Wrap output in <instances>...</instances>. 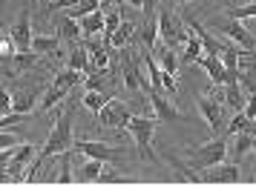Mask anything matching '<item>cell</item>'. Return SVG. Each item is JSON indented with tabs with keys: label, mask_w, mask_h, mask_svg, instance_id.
<instances>
[{
	"label": "cell",
	"mask_w": 256,
	"mask_h": 195,
	"mask_svg": "<svg viewBox=\"0 0 256 195\" xmlns=\"http://www.w3.org/2000/svg\"><path fill=\"white\" fill-rule=\"evenodd\" d=\"M66 66L70 69H78L84 75H92V60H90V49L86 46H75L72 49L70 60H66Z\"/></svg>",
	"instance_id": "20"
},
{
	"label": "cell",
	"mask_w": 256,
	"mask_h": 195,
	"mask_svg": "<svg viewBox=\"0 0 256 195\" xmlns=\"http://www.w3.org/2000/svg\"><path fill=\"white\" fill-rule=\"evenodd\" d=\"M98 118V124L101 126H112V129H127L130 118H132V112H130V106L124 101H118V98H110V101L104 103V109L95 115Z\"/></svg>",
	"instance_id": "6"
},
{
	"label": "cell",
	"mask_w": 256,
	"mask_h": 195,
	"mask_svg": "<svg viewBox=\"0 0 256 195\" xmlns=\"http://www.w3.org/2000/svg\"><path fill=\"white\" fill-rule=\"evenodd\" d=\"M86 49H90L92 72H106V66H110V46L101 40V43H86Z\"/></svg>",
	"instance_id": "19"
},
{
	"label": "cell",
	"mask_w": 256,
	"mask_h": 195,
	"mask_svg": "<svg viewBox=\"0 0 256 195\" xmlns=\"http://www.w3.org/2000/svg\"><path fill=\"white\" fill-rule=\"evenodd\" d=\"M72 149L81 152V155H86V158H98V161H116L127 152V149L110 147V144H101V141H75Z\"/></svg>",
	"instance_id": "10"
},
{
	"label": "cell",
	"mask_w": 256,
	"mask_h": 195,
	"mask_svg": "<svg viewBox=\"0 0 256 195\" xmlns=\"http://www.w3.org/2000/svg\"><path fill=\"white\" fill-rule=\"evenodd\" d=\"M110 3H112V6H118V9H121V6H124L127 0H110Z\"/></svg>",
	"instance_id": "45"
},
{
	"label": "cell",
	"mask_w": 256,
	"mask_h": 195,
	"mask_svg": "<svg viewBox=\"0 0 256 195\" xmlns=\"http://www.w3.org/2000/svg\"><path fill=\"white\" fill-rule=\"evenodd\" d=\"M104 164H106V161L90 158L81 167V172H78V175H81V181H98V178H101V170H104Z\"/></svg>",
	"instance_id": "32"
},
{
	"label": "cell",
	"mask_w": 256,
	"mask_h": 195,
	"mask_svg": "<svg viewBox=\"0 0 256 195\" xmlns=\"http://www.w3.org/2000/svg\"><path fill=\"white\" fill-rule=\"evenodd\" d=\"M40 60V55H38L35 49H29V52H14L12 63H6V69H3V78H12V72H26V69H32Z\"/></svg>",
	"instance_id": "17"
},
{
	"label": "cell",
	"mask_w": 256,
	"mask_h": 195,
	"mask_svg": "<svg viewBox=\"0 0 256 195\" xmlns=\"http://www.w3.org/2000/svg\"><path fill=\"white\" fill-rule=\"evenodd\" d=\"M210 26H213L216 32H222L224 37H230L233 43H239L242 49H254V46H256V37L248 32V26H244L242 20H233V17L224 14V20H213Z\"/></svg>",
	"instance_id": "7"
},
{
	"label": "cell",
	"mask_w": 256,
	"mask_h": 195,
	"mask_svg": "<svg viewBox=\"0 0 256 195\" xmlns=\"http://www.w3.org/2000/svg\"><path fill=\"white\" fill-rule=\"evenodd\" d=\"M244 92H242V83L236 80V83H224V103L230 106L233 112H242L244 109Z\"/></svg>",
	"instance_id": "23"
},
{
	"label": "cell",
	"mask_w": 256,
	"mask_h": 195,
	"mask_svg": "<svg viewBox=\"0 0 256 195\" xmlns=\"http://www.w3.org/2000/svg\"><path fill=\"white\" fill-rule=\"evenodd\" d=\"M156 6H158V0H144V6H141L144 9V17H158L156 14Z\"/></svg>",
	"instance_id": "43"
},
{
	"label": "cell",
	"mask_w": 256,
	"mask_h": 195,
	"mask_svg": "<svg viewBox=\"0 0 256 195\" xmlns=\"http://www.w3.org/2000/svg\"><path fill=\"white\" fill-rule=\"evenodd\" d=\"M40 86H24V89H18V92H12L14 95V112H32L35 109V103L40 101Z\"/></svg>",
	"instance_id": "15"
},
{
	"label": "cell",
	"mask_w": 256,
	"mask_h": 195,
	"mask_svg": "<svg viewBox=\"0 0 256 195\" xmlns=\"http://www.w3.org/2000/svg\"><path fill=\"white\" fill-rule=\"evenodd\" d=\"M84 80H86L84 72L66 66V69H60L58 75H55V86H60V89H72V86H84Z\"/></svg>",
	"instance_id": "24"
},
{
	"label": "cell",
	"mask_w": 256,
	"mask_h": 195,
	"mask_svg": "<svg viewBox=\"0 0 256 195\" xmlns=\"http://www.w3.org/2000/svg\"><path fill=\"white\" fill-rule=\"evenodd\" d=\"M66 92H70V89H60V86H55V83H52L49 89H44V98H40V112H49L55 103H60L64 98H66Z\"/></svg>",
	"instance_id": "30"
},
{
	"label": "cell",
	"mask_w": 256,
	"mask_h": 195,
	"mask_svg": "<svg viewBox=\"0 0 256 195\" xmlns=\"http://www.w3.org/2000/svg\"><path fill=\"white\" fill-rule=\"evenodd\" d=\"M106 101H110V95H106L104 89H86V92H84V98H81V103H84V106H86L92 115L101 112Z\"/></svg>",
	"instance_id": "26"
},
{
	"label": "cell",
	"mask_w": 256,
	"mask_h": 195,
	"mask_svg": "<svg viewBox=\"0 0 256 195\" xmlns=\"http://www.w3.org/2000/svg\"><path fill=\"white\" fill-rule=\"evenodd\" d=\"M0 112H3V115L14 112V95H12L9 89H3V92H0Z\"/></svg>",
	"instance_id": "37"
},
{
	"label": "cell",
	"mask_w": 256,
	"mask_h": 195,
	"mask_svg": "<svg viewBox=\"0 0 256 195\" xmlns=\"http://www.w3.org/2000/svg\"><path fill=\"white\" fill-rule=\"evenodd\" d=\"M164 158H167V164H170V167H173V170H176V175H182L184 181H190V184L202 181V172H196V170H193V167H187V164H182V161H178V158H173L170 152H167Z\"/></svg>",
	"instance_id": "29"
},
{
	"label": "cell",
	"mask_w": 256,
	"mask_h": 195,
	"mask_svg": "<svg viewBox=\"0 0 256 195\" xmlns=\"http://www.w3.org/2000/svg\"><path fill=\"white\" fill-rule=\"evenodd\" d=\"M121 78H124V83H127V89H141L144 95L158 92V89H152V83L141 75L138 57H136V52L130 55V49H121Z\"/></svg>",
	"instance_id": "4"
},
{
	"label": "cell",
	"mask_w": 256,
	"mask_h": 195,
	"mask_svg": "<svg viewBox=\"0 0 256 195\" xmlns=\"http://www.w3.org/2000/svg\"><path fill=\"white\" fill-rule=\"evenodd\" d=\"M156 124H158V118H152V115H132L127 124V132L136 141V149H138L141 161H156V152H152Z\"/></svg>",
	"instance_id": "2"
},
{
	"label": "cell",
	"mask_w": 256,
	"mask_h": 195,
	"mask_svg": "<svg viewBox=\"0 0 256 195\" xmlns=\"http://www.w3.org/2000/svg\"><path fill=\"white\" fill-rule=\"evenodd\" d=\"M98 9H101V0H81L78 6H72L66 14L75 17V20H81V17H86V14H92V11H98Z\"/></svg>",
	"instance_id": "33"
},
{
	"label": "cell",
	"mask_w": 256,
	"mask_h": 195,
	"mask_svg": "<svg viewBox=\"0 0 256 195\" xmlns=\"http://www.w3.org/2000/svg\"><path fill=\"white\" fill-rule=\"evenodd\" d=\"M196 106H198V112H202V118L210 124L213 135H222V126H224V106H222V101L196 95Z\"/></svg>",
	"instance_id": "9"
},
{
	"label": "cell",
	"mask_w": 256,
	"mask_h": 195,
	"mask_svg": "<svg viewBox=\"0 0 256 195\" xmlns=\"http://www.w3.org/2000/svg\"><path fill=\"white\" fill-rule=\"evenodd\" d=\"M239 164H216V167H208V170H202V181L208 184H236L239 181Z\"/></svg>",
	"instance_id": "11"
},
{
	"label": "cell",
	"mask_w": 256,
	"mask_h": 195,
	"mask_svg": "<svg viewBox=\"0 0 256 195\" xmlns=\"http://www.w3.org/2000/svg\"><path fill=\"white\" fill-rule=\"evenodd\" d=\"M162 72H164V69H162ZM162 83H164V92H170V95H176V92H178V80L173 78V72H164Z\"/></svg>",
	"instance_id": "38"
},
{
	"label": "cell",
	"mask_w": 256,
	"mask_h": 195,
	"mask_svg": "<svg viewBox=\"0 0 256 195\" xmlns=\"http://www.w3.org/2000/svg\"><path fill=\"white\" fill-rule=\"evenodd\" d=\"M130 43H141V26L124 20L121 26H118V32L112 34L110 46H112V49H127Z\"/></svg>",
	"instance_id": "13"
},
{
	"label": "cell",
	"mask_w": 256,
	"mask_h": 195,
	"mask_svg": "<svg viewBox=\"0 0 256 195\" xmlns=\"http://www.w3.org/2000/svg\"><path fill=\"white\" fill-rule=\"evenodd\" d=\"M58 34L66 40V43H75V40H81L84 37V29H81V20H75L70 14H64L58 20Z\"/></svg>",
	"instance_id": "18"
},
{
	"label": "cell",
	"mask_w": 256,
	"mask_h": 195,
	"mask_svg": "<svg viewBox=\"0 0 256 195\" xmlns=\"http://www.w3.org/2000/svg\"><path fill=\"white\" fill-rule=\"evenodd\" d=\"M81 0H49V9H72V6H78Z\"/></svg>",
	"instance_id": "42"
},
{
	"label": "cell",
	"mask_w": 256,
	"mask_h": 195,
	"mask_svg": "<svg viewBox=\"0 0 256 195\" xmlns=\"http://www.w3.org/2000/svg\"><path fill=\"white\" fill-rule=\"evenodd\" d=\"M124 23V14H121V9H110L106 11V26H104V43L110 46V40H112V34L118 32V26Z\"/></svg>",
	"instance_id": "31"
},
{
	"label": "cell",
	"mask_w": 256,
	"mask_h": 195,
	"mask_svg": "<svg viewBox=\"0 0 256 195\" xmlns=\"http://www.w3.org/2000/svg\"><path fill=\"white\" fill-rule=\"evenodd\" d=\"M38 155V149L32 144H20V147H14V155L6 164H3V170H6V178H18V181H26V164Z\"/></svg>",
	"instance_id": "8"
},
{
	"label": "cell",
	"mask_w": 256,
	"mask_h": 195,
	"mask_svg": "<svg viewBox=\"0 0 256 195\" xmlns=\"http://www.w3.org/2000/svg\"><path fill=\"white\" fill-rule=\"evenodd\" d=\"M158 63H162V69H164V72H176V69H178V57H176L173 46H167V49L162 52V57H158Z\"/></svg>",
	"instance_id": "36"
},
{
	"label": "cell",
	"mask_w": 256,
	"mask_h": 195,
	"mask_svg": "<svg viewBox=\"0 0 256 195\" xmlns=\"http://www.w3.org/2000/svg\"><path fill=\"white\" fill-rule=\"evenodd\" d=\"M72 121H75L72 109L60 112V118L55 121V126H52V132H49V138H46V144L38 149L35 167H29V170H26V181H32V178H35V172H38V167H40V161L52 158V155H60V152H70V149L75 147V135H72Z\"/></svg>",
	"instance_id": "1"
},
{
	"label": "cell",
	"mask_w": 256,
	"mask_h": 195,
	"mask_svg": "<svg viewBox=\"0 0 256 195\" xmlns=\"http://www.w3.org/2000/svg\"><path fill=\"white\" fill-rule=\"evenodd\" d=\"M127 3H132L136 9H141V6H144V0H127Z\"/></svg>",
	"instance_id": "44"
},
{
	"label": "cell",
	"mask_w": 256,
	"mask_h": 195,
	"mask_svg": "<svg viewBox=\"0 0 256 195\" xmlns=\"http://www.w3.org/2000/svg\"><path fill=\"white\" fill-rule=\"evenodd\" d=\"M60 40H64V37H55V34H35V37H32V49H35L38 55H55V52H58L60 49Z\"/></svg>",
	"instance_id": "21"
},
{
	"label": "cell",
	"mask_w": 256,
	"mask_h": 195,
	"mask_svg": "<svg viewBox=\"0 0 256 195\" xmlns=\"http://www.w3.org/2000/svg\"><path fill=\"white\" fill-rule=\"evenodd\" d=\"M158 37H162L158 17H144V20H141V46H144V49H152Z\"/></svg>",
	"instance_id": "22"
},
{
	"label": "cell",
	"mask_w": 256,
	"mask_h": 195,
	"mask_svg": "<svg viewBox=\"0 0 256 195\" xmlns=\"http://www.w3.org/2000/svg\"><path fill=\"white\" fill-rule=\"evenodd\" d=\"M256 147V132L254 129H244V132H239L236 135V147H233V158L239 161V158H244L250 149Z\"/></svg>",
	"instance_id": "27"
},
{
	"label": "cell",
	"mask_w": 256,
	"mask_h": 195,
	"mask_svg": "<svg viewBox=\"0 0 256 195\" xmlns=\"http://www.w3.org/2000/svg\"><path fill=\"white\" fill-rule=\"evenodd\" d=\"M104 26H106V11L104 9H98V11H92V14L81 17L84 37H90V34H95V32H104Z\"/></svg>",
	"instance_id": "25"
},
{
	"label": "cell",
	"mask_w": 256,
	"mask_h": 195,
	"mask_svg": "<svg viewBox=\"0 0 256 195\" xmlns=\"http://www.w3.org/2000/svg\"><path fill=\"white\" fill-rule=\"evenodd\" d=\"M58 181L60 184H72V152H60V170H58Z\"/></svg>",
	"instance_id": "35"
},
{
	"label": "cell",
	"mask_w": 256,
	"mask_h": 195,
	"mask_svg": "<svg viewBox=\"0 0 256 195\" xmlns=\"http://www.w3.org/2000/svg\"><path fill=\"white\" fill-rule=\"evenodd\" d=\"M198 66H204V72L210 75V80H213L216 86H224V57L222 55H210V52H204L202 60H198Z\"/></svg>",
	"instance_id": "16"
},
{
	"label": "cell",
	"mask_w": 256,
	"mask_h": 195,
	"mask_svg": "<svg viewBox=\"0 0 256 195\" xmlns=\"http://www.w3.org/2000/svg\"><path fill=\"white\" fill-rule=\"evenodd\" d=\"M158 29H162V40L167 46H178V43H187V20L184 17H176L173 11L162 9L158 11Z\"/></svg>",
	"instance_id": "5"
},
{
	"label": "cell",
	"mask_w": 256,
	"mask_h": 195,
	"mask_svg": "<svg viewBox=\"0 0 256 195\" xmlns=\"http://www.w3.org/2000/svg\"><path fill=\"white\" fill-rule=\"evenodd\" d=\"M202 49H204V46H202V37L193 32L190 37H187V43H184V55H182V63H198V60H202Z\"/></svg>",
	"instance_id": "28"
},
{
	"label": "cell",
	"mask_w": 256,
	"mask_h": 195,
	"mask_svg": "<svg viewBox=\"0 0 256 195\" xmlns=\"http://www.w3.org/2000/svg\"><path fill=\"white\" fill-rule=\"evenodd\" d=\"M147 98H150V106H152V112H156V118H158V121H167V124H176V121H182V115L176 112L173 103L167 101L162 92H150Z\"/></svg>",
	"instance_id": "14"
},
{
	"label": "cell",
	"mask_w": 256,
	"mask_h": 195,
	"mask_svg": "<svg viewBox=\"0 0 256 195\" xmlns=\"http://www.w3.org/2000/svg\"><path fill=\"white\" fill-rule=\"evenodd\" d=\"M98 181H112V184H118V181H124V178H121V175H118L112 167H106V164H104V170H101V178H98Z\"/></svg>",
	"instance_id": "41"
},
{
	"label": "cell",
	"mask_w": 256,
	"mask_h": 195,
	"mask_svg": "<svg viewBox=\"0 0 256 195\" xmlns=\"http://www.w3.org/2000/svg\"><path fill=\"white\" fill-rule=\"evenodd\" d=\"M176 3H178V6H184V3H187V0H176Z\"/></svg>",
	"instance_id": "46"
},
{
	"label": "cell",
	"mask_w": 256,
	"mask_h": 195,
	"mask_svg": "<svg viewBox=\"0 0 256 195\" xmlns=\"http://www.w3.org/2000/svg\"><path fill=\"white\" fill-rule=\"evenodd\" d=\"M12 40H14V46H18V52H29L32 49V17H29V11H24L20 17H18V23L12 26Z\"/></svg>",
	"instance_id": "12"
},
{
	"label": "cell",
	"mask_w": 256,
	"mask_h": 195,
	"mask_svg": "<svg viewBox=\"0 0 256 195\" xmlns=\"http://www.w3.org/2000/svg\"><path fill=\"white\" fill-rule=\"evenodd\" d=\"M0 147H3V149L20 147V144H18V135H14V132H9V129H3V135H0Z\"/></svg>",
	"instance_id": "39"
},
{
	"label": "cell",
	"mask_w": 256,
	"mask_h": 195,
	"mask_svg": "<svg viewBox=\"0 0 256 195\" xmlns=\"http://www.w3.org/2000/svg\"><path fill=\"white\" fill-rule=\"evenodd\" d=\"M224 14H228V17H233V20H250V17H256V0L244 3V6H230Z\"/></svg>",
	"instance_id": "34"
},
{
	"label": "cell",
	"mask_w": 256,
	"mask_h": 195,
	"mask_svg": "<svg viewBox=\"0 0 256 195\" xmlns=\"http://www.w3.org/2000/svg\"><path fill=\"white\" fill-rule=\"evenodd\" d=\"M250 121H256V92H248V101H244V109H242Z\"/></svg>",
	"instance_id": "40"
},
{
	"label": "cell",
	"mask_w": 256,
	"mask_h": 195,
	"mask_svg": "<svg viewBox=\"0 0 256 195\" xmlns=\"http://www.w3.org/2000/svg\"><path fill=\"white\" fill-rule=\"evenodd\" d=\"M187 155H190V167L196 172L208 170V167H216V164H222L224 161V155H228V144H224V138H213V141H208V144H202V147H193L187 149Z\"/></svg>",
	"instance_id": "3"
}]
</instances>
